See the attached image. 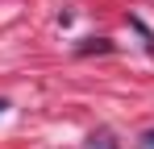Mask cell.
I'll list each match as a JSON object with an SVG mask.
<instances>
[{"label":"cell","mask_w":154,"mask_h":149,"mask_svg":"<svg viewBox=\"0 0 154 149\" xmlns=\"http://www.w3.org/2000/svg\"><path fill=\"white\" fill-rule=\"evenodd\" d=\"M83 149H121V145H117V137H112L108 128H96V133L83 141Z\"/></svg>","instance_id":"obj_1"},{"label":"cell","mask_w":154,"mask_h":149,"mask_svg":"<svg viewBox=\"0 0 154 149\" xmlns=\"http://www.w3.org/2000/svg\"><path fill=\"white\" fill-rule=\"evenodd\" d=\"M75 50H79V54H112L117 46H112L108 37H88V42H79Z\"/></svg>","instance_id":"obj_2"},{"label":"cell","mask_w":154,"mask_h":149,"mask_svg":"<svg viewBox=\"0 0 154 149\" xmlns=\"http://www.w3.org/2000/svg\"><path fill=\"white\" fill-rule=\"evenodd\" d=\"M137 149H154V128H146V133L137 137Z\"/></svg>","instance_id":"obj_3"},{"label":"cell","mask_w":154,"mask_h":149,"mask_svg":"<svg viewBox=\"0 0 154 149\" xmlns=\"http://www.w3.org/2000/svg\"><path fill=\"white\" fill-rule=\"evenodd\" d=\"M4 108H8V99H0V112H4Z\"/></svg>","instance_id":"obj_4"}]
</instances>
